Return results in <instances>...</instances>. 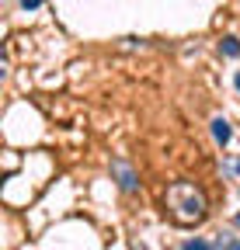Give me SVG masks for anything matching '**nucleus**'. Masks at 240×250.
<instances>
[{
  "label": "nucleus",
  "mask_w": 240,
  "mask_h": 250,
  "mask_svg": "<svg viewBox=\"0 0 240 250\" xmlns=\"http://www.w3.org/2000/svg\"><path fill=\"white\" fill-rule=\"evenodd\" d=\"M213 136H216V143H230V122L226 118H213Z\"/></svg>",
  "instance_id": "obj_3"
},
{
  "label": "nucleus",
  "mask_w": 240,
  "mask_h": 250,
  "mask_svg": "<svg viewBox=\"0 0 240 250\" xmlns=\"http://www.w3.org/2000/svg\"><path fill=\"white\" fill-rule=\"evenodd\" d=\"M237 226H240V215H237Z\"/></svg>",
  "instance_id": "obj_9"
},
{
  "label": "nucleus",
  "mask_w": 240,
  "mask_h": 250,
  "mask_svg": "<svg viewBox=\"0 0 240 250\" xmlns=\"http://www.w3.org/2000/svg\"><path fill=\"white\" fill-rule=\"evenodd\" d=\"M21 7L24 11H35V7H42V0H21Z\"/></svg>",
  "instance_id": "obj_6"
},
{
  "label": "nucleus",
  "mask_w": 240,
  "mask_h": 250,
  "mask_svg": "<svg viewBox=\"0 0 240 250\" xmlns=\"http://www.w3.org/2000/svg\"><path fill=\"white\" fill-rule=\"evenodd\" d=\"M237 170H240V164H237Z\"/></svg>",
  "instance_id": "obj_10"
},
{
  "label": "nucleus",
  "mask_w": 240,
  "mask_h": 250,
  "mask_svg": "<svg viewBox=\"0 0 240 250\" xmlns=\"http://www.w3.org/2000/svg\"><path fill=\"white\" fill-rule=\"evenodd\" d=\"M223 56H240V39H223Z\"/></svg>",
  "instance_id": "obj_4"
},
{
  "label": "nucleus",
  "mask_w": 240,
  "mask_h": 250,
  "mask_svg": "<svg viewBox=\"0 0 240 250\" xmlns=\"http://www.w3.org/2000/svg\"><path fill=\"white\" fill-rule=\"evenodd\" d=\"M111 170L118 174V184H122V191H136V174H132L122 160H115V164H111Z\"/></svg>",
  "instance_id": "obj_2"
},
{
  "label": "nucleus",
  "mask_w": 240,
  "mask_h": 250,
  "mask_svg": "<svg viewBox=\"0 0 240 250\" xmlns=\"http://www.w3.org/2000/svg\"><path fill=\"white\" fill-rule=\"evenodd\" d=\"M226 250H240V240H237V243H230V247H226Z\"/></svg>",
  "instance_id": "obj_7"
},
{
  "label": "nucleus",
  "mask_w": 240,
  "mask_h": 250,
  "mask_svg": "<svg viewBox=\"0 0 240 250\" xmlns=\"http://www.w3.org/2000/svg\"><path fill=\"white\" fill-rule=\"evenodd\" d=\"M237 90H240V73H237Z\"/></svg>",
  "instance_id": "obj_8"
},
{
  "label": "nucleus",
  "mask_w": 240,
  "mask_h": 250,
  "mask_svg": "<svg viewBox=\"0 0 240 250\" xmlns=\"http://www.w3.org/2000/svg\"><path fill=\"white\" fill-rule=\"evenodd\" d=\"M167 202L174 208L177 223H195V219H202V212H205V198L195 191L192 184H174L167 191Z\"/></svg>",
  "instance_id": "obj_1"
},
{
  "label": "nucleus",
  "mask_w": 240,
  "mask_h": 250,
  "mask_svg": "<svg viewBox=\"0 0 240 250\" xmlns=\"http://www.w3.org/2000/svg\"><path fill=\"white\" fill-rule=\"evenodd\" d=\"M181 250H213V243H205V240H192V243H185Z\"/></svg>",
  "instance_id": "obj_5"
}]
</instances>
